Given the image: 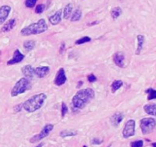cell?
Returning a JSON list of instances; mask_svg holds the SVG:
<instances>
[{
  "mask_svg": "<svg viewBox=\"0 0 156 147\" xmlns=\"http://www.w3.org/2000/svg\"><path fill=\"white\" fill-rule=\"evenodd\" d=\"M21 70H22V74L24 75V77L28 79L32 78L35 75L34 68L31 65H25Z\"/></svg>",
  "mask_w": 156,
  "mask_h": 147,
  "instance_id": "obj_14",
  "label": "cell"
},
{
  "mask_svg": "<svg viewBox=\"0 0 156 147\" xmlns=\"http://www.w3.org/2000/svg\"><path fill=\"white\" fill-rule=\"evenodd\" d=\"M10 11H11V8L9 6L5 5L0 8V25L3 24L7 20Z\"/></svg>",
  "mask_w": 156,
  "mask_h": 147,
  "instance_id": "obj_10",
  "label": "cell"
},
{
  "mask_svg": "<svg viewBox=\"0 0 156 147\" xmlns=\"http://www.w3.org/2000/svg\"><path fill=\"white\" fill-rule=\"evenodd\" d=\"M34 72H35V75L39 77V78H43L45 77L49 72H50V67L48 66H40V67H37L34 69Z\"/></svg>",
  "mask_w": 156,
  "mask_h": 147,
  "instance_id": "obj_12",
  "label": "cell"
},
{
  "mask_svg": "<svg viewBox=\"0 0 156 147\" xmlns=\"http://www.w3.org/2000/svg\"><path fill=\"white\" fill-rule=\"evenodd\" d=\"M143 146V141H134L130 143V147H142Z\"/></svg>",
  "mask_w": 156,
  "mask_h": 147,
  "instance_id": "obj_28",
  "label": "cell"
},
{
  "mask_svg": "<svg viewBox=\"0 0 156 147\" xmlns=\"http://www.w3.org/2000/svg\"><path fill=\"white\" fill-rule=\"evenodd\" d=\"M43 144H44V143H42V142H41V143H39V144H38L37 146H35V147H42V146H43Z\"/></svg>",
  "mask_w": 156,
  "mask_h": 147,
  "instance_id": "obj_36",
  "label": "cell"
},
{
  "mask_svg": "<svg viewBox=\"0 0 156 147\" xmlns=\"http://www.w3.org/2000/svg\"><path fill=\"white\" fill-rule=\"evenodd\" d=\"M111 17L113 20H117L121 14H122V9L119 8V7H117V8H114L112 10H111Z\"/></svg>",
  "mask_w": 156,
  "mask_h": 147,
  "instance_id": "obj_23",
  "label": "cell"
},
{
  "mask_svg": "<svg viewBox=\"0 0 156 147\" xmlns=\"http://www.w3.org/2000/svg\"><path fill=\"white\" fill-rule=\"evenodd\" d=\"M84 147H87V145H84Z\"/></svg>",
  "mask_w": 156,
  "mask_h": 147,
  "instance_id": "obj_38",
  "label": "cell"
},
{
  "mask_svg": "<svg viewBox=\"0 0 156 147\" xmlns=\"http://www.w3.org/2000/svg\"><path fill=\"white\" fill-rule=\"evenodd\" d=\"M140 126L143 134H149L155 129L156 120L152 118H144L140 120Z\"/></svg>",
  "mask_w": 156,
  "mask_h": 147,
  "instance_id": "obj_5",
  "label": "cell"
},
{
  "mask_svg": "<svg viewBox=\"0 0 156 147\" xmlns=\"http://www.w3.org/2000/svg\"><path fill=\"white\" fill-rule=\"evenodd\" d=\"M123 86V82L121 80H115L111 84V91L112 93H116L117 90H119Z\"/></svg>",
  "mask_w": 156,
  "mask_h": 147,
  "instance_id": "obj_22",
  "label": "cell"
},
{
  "mask_svg": "<svg viewBox=\"0 0 156 147\" xmlns=\"http://www.w3.org/2000/svg\"><path fill=\"white\" fill-rule=\"evenodd\" d=\"M67 112H68V108H67L66 104L64 102H62V117L63 118L66 115Z\"/></svg>",
  "mask_w": 156,
  "mask_h": 147,
  "instance_id": "obj_30",
  "label": "cell"
},
{
  "mask_svg": "<svg viewBox=\"0 0 156 147\" xmlns=\"http://www.w3.org/2000/svg\"><path fill=\"white\" fill-rule=\"evenodd\" d=\"M44 9H45V6H44L43 4H40V5H38V6L36 7L35 12H36L37 14H41V13L44 11Z\"/></svg>",
  "mask_w": 156,
  "mask_h": 147,
  "instance_id": "obj_29",
  "label": "cell"
},
{
  "mask_svg": "<svg viewBox=\"0 0 156 147\" xmlns=\"http://www.w3.org/2000/svg\"><path fill=\"white\" fill-rule=\"evenodd\" d=\"M24 48L26 49V51L30 52L31 51L34 47H35V41H26L23 44Z\"/></svg>",
  "mask_w": 156,
  "mask_h": 147,
  "instance_id": "obj_25",
  "label": "cell"
},
{
  "mask_svg": "<svg viewBox=\"0 0 156 147\" xmlns=\"http://www.w3.org/2000/svg\"><path fill=\"white\" fill-rule=\"evenodd\" d=\"M46 99H47V96L45 93H40V94L34 95L22 104V109H24L27 112H30V113L35 112L43 106Z\"/></svg>",
  "mask_w": 156,
  "mask_h": 147,
  "instance_id": "obj_2",
  "label": "cell"
},
{
  "mask_svg": "<svg viewBox=\"0 0 156 147\" xmlns=\"http://www.w3.org/2000/svg\"><path fill=\"white\" fill-rule=\"evenodd\" d=\"M21 109H22V104H19V105L14 107V111L15 112H20Z\"/></svg>",
  "mask_w": 156,
  "mask_h": 147,
  "instance_id": "obj_33",
  "label": "cell"
},
{
  "mask_svg": "<svg viewBox=\"0 0 156 147\" xmlns=\"http://www.w3.org/2000/svg\"><path fill=\"white\" fill-rule=\"evenodd\" d=\"M67 81V77L65 75V71L63 68H60L56 74V77H55V80H54V84L58 87L62 86L63 84H65Z\"/></svg>",
  "mask_w": 156,
  "mask_h": 147,
  "instance_id": "obj_8",
  "label": "cell"
},
{
  "mask_svg": "<svg viewBox=\"0 0 156 147\" xmlns=\"http://www.w3.org/2000/svg\"><path fill=\"white\" fill-rule=\"evenodd\" d=\"M25 58V55L23 53L20 52V51L19 49H17L15 52H14V54H13V57L8 62V64L9 65H12V64H16V63H19L20 62H22Z\"/></svg>",
  "mask_w": 156,
  "mask_h": 147,
  "instance_id": "obj_9",
  "label": "cell"
},
{
  "mask_svg": "<svg viewBox=\"0 0 156 147\" xmlns=\"http://www.w3.org/2000/svg\"><path fill=\"white\" fill-rule=\"evenodd\" d=\"M77 135V131H72V130H64L60 132V136L62 138H65V137H71V136H75Z\"/></svg>",
  "mask_w": 156,
  "mask_h": 147,
  "instance_id": "obj_21",
  "label": "cell"
},
{
  "mask_svg": "<svg viewBox=\"0 0 156 147\" xmlns=\"http://www.w3.org/2000/svg\"><path fill=\"white\" fill-rule=\"evenodd\" d=\"M95 98V91L92 88H86L78 91L72 99V104L74 109H84Z\"/></svg>",
  "mask_w": 156,
  "mask_h": 147,
  "instance_id": "obj_1",
  "label": "cell"
},
{
  "mask_svg": "<svg viewBox=\"0 0 156 147\" xmlns=\"http://www.w3.org/2000/svg\"><path fill=\"white\" fill-rule=\"evenodd\" d=\"M16 25V20L14 19H11L9 20L6 24H4V26L2 27L1 29V31L2 32H8V31H10Z\"/></svg>",
  "mask_w": 156,
  "mask_h": 147,
  "instance_id": "obj_17",
  "label": "cell"
},
{
  "mask_svg": "<svg viewBox=\"0 0 156 147\" xmlns=\"http://www.w3.org/2000/svg\"><path fill=\"white\" fill-rule=\"evenodd\" d=\"M87 80L90 82V83H93V82H96L97 81V77L95 75H93V74H91V75H89L87 77Z\"/></svg>",
  "mask_w": 156,
  "mask_h": 147,
  "instance_id": "obj_31",
  "label": "cell"
},
{
  "mask_svg": "<svg viewBox=\"0 0 156 147\" xmlns=\"http://www.w3.org/2000/svg\"><path fill=\"white\" fill-rule=\"evenodd\" d=\"M151 146H152V147H156V142H153V143H151Z\"/></svg>",
  "mask_w": 156,
  "mask_h": 147,
  "instance_id": "obj_37",
  "label": "cell"
},
{
  "mask_svg": "<svg viewBox=\"0 0 156 147\" xmlns=\"http://www.w3.org/2000/svg\"><path fill=\"white\" fill-rule=\"evenodd\" d=\"M146 93L148 94V100H152L156 99V90L153 88H148L146 90Z\"/></svg>",
  "mask_w": 156,
  "mask_h": 147,
  "instance_id": "obj_24",
  "label": "cell"
},
{
  "mask_svg": "<svg viewBox=\"0 0 156 147\" xmlns=\"http://www.w3.org/2000/svg\"><path fill=\"white\" fill-rule=\"evenodd\" d=\"M73 12V5L72 4H68L67 6H65L64 9H63V19L64 20H68L70 18V16L72 15Z\"/></svg>",
  "mask_w": 156,
  "mask_h": 147,
  "instance_id": "obj_20",
  "label": "cell"
},
{
  "mask_svg": "<svg viewBox=\"0 0 156 147\" xmlns=\"http://www.w3.org/2000/svg\"><path fill=\"white\" fill-rule=\"evenodd\" d=\"M63 48H64V43H62V48H61V51H60L61 52H62V51H63Z\"/></svg>",
  "mask_w": 156,
  "mask_h": 147,
  "instance_id": "obj_35",
  "label": "cell"
},
{
  "mask_svg": "<svg viewBox=\"0 0 156 147\" xmlns=\"http://www.w3.org/2000/svg\"><path fill=\"white\" fill-rule=\"evenodd\" d=\"M144 41H145V38H144L143 35L140 34V35L137 36V43H138V45H137V49H136V52H135L136 55H139L140 53V52H141V50L143 48Z\"/></svg>",
  "mask_w": 156,
  "mask_h": 147,
  "instance_id": "obj_16",
  "label": "cell"
},
{
  "mask_svg": "<svg viewBox=\"0 0 156 147\" xmlns=\"http://www.w3.org/2000/svg\"><path fill=\"white\" fill-rule=\"evenodd\" d=\"M82 18V11L79 9H75L73 14H72V17H71V21L72 22H75V21H78V20H80Z\"/></svg>",
  "mask_w": 156,
  "mask_h": 147,
  "instance_id": "obj_19",
  "label": "cell"
},
{
  "mask_svg": "<svg viewBox=\"0 0 156 147\" xmlns=\"http://www.w3.org/2000/svg\"><path fill=\"white\" fill-rule=\"evenodd\" d=\"M135 134V120H129L123 129L122 135L124 138H129Z\"/></svg>",
  "mask_w": 156,
  "mask_h": 147,
  "instance_id": "obj_7",
  "label": "cell"
},
{
  "mask_svg": "<svg viewBox=\"0 0 156 147\" xmlns=\"http://www.w3.org/2000/svg\"><path fill=\"white\" fill-rule=\"evenodd\" d=\"M48 30V25L46 21L41 19L38 22L32 23L26 28L22 29L20 33L23 36H30V35H36V34H41L42 32H45Z\"/></svg>",
  "mask_w": 156,
  "mask_h": 147,
  "instance_id": "obj_3",
  "label": "cell"
},
{
  "mask_svg": "<svg viewBox=\"0 0 156 147\" xmlns=\"http://www.w3.org/2000/svg\"><path fill=\"white\" fill-rule=\"evenodd\" d=\"M53 128H54L53 124H50V123L46 124V125L42 128V130L41 131V132H40L39 134L34 135L33 137L30 138V142L31 143H35V142H40L41 140H42V139H44L45 137H47V136L51 133V131L53 130Z\"/></svg>",
  "mask_w": 156,
  "mask_h": 147,
  "instance_id": "obj_6",
  "label": "cell"
},
{
  "mask_svg": "<svg viewBox=\"0 0 156 147\" xmlns=\"http://www.w3.org/2000/svg\"><path fill=\"white\" fill-rule=\"evenodd\" d=\"M30 88H31V84H30V79L26 77L20 78L11 90V97H17Z\"/></svg>",
  "mask_w": 156,
  "mask_h": 147,
  "instance_id": "obj_4",
  "label": "cell"
},
{
  "mask_svg": "<svg viewBox=\"0 0 156 147\" xmlns=\"http://www.w3.org/2000/svg\"><path fill=\"white\" fill-rule=\"evenodd\" d=\"M123 119H124V114L121 113V112H117L114 115H112V117L110 119V121L115 127H117V126H119L120 124V122L122 121Z\"/></svg>",
  "mask_w": 156,
  "mask_h": 147,
  "instance_id": "obj_15",
  "label": "cell"
},
{
  "mask_svg": "<svg viewBox=\"0 0 156 147\" xmlns=\"http://www.w3.org/2000/svg\"><path fill=\"white\" fill-rule=\"evenodd\" d=\"M113 61L115 64L119 67H124L125 66V56L122 52H116L113 55Z\"/></svg>",
  "mask_w": 156,
  "mask_h": 147,
  "instance_id": "obj_11",
  "label": "cell"
},
{
  "mask_svg": "<svg viewBox=\"0 0 156 147\" xmlns=\"http://www.w3.org/2000/svg\"><path fill=\"white\" fill-rule=\"evenodd\" d=\"M90 41H91V38H90V37L85 36V37H83V38H81V39H79V40H77V41H75V44L80 45V44H84V43L89 42Z\"/></svg>",
  "mask_w": 156,
  "mask_h": 147,
  "instance_id": "obj_26",
  "label": "cell"
},
{
  "mask_svg": "<svg viewBox=\"0 0 156 147\" xmlns=\"http://www.w3.org/2000/svg\"><path fill=\"white\" fill-rule=\"evenodd\" d=\"M144 111L149 114V115H152V116H156V104L152 103V104H147L144 106Z\"/></svg>",
  "mask_w": 156,
  "mask_h": 147,
  "instance_id": "obj_18",
  "label": "cell"
},
{
  "mask_svg": "<svg viewBox=\"0 0 156 147\" xmlns=\"http://www.w3.org/2000/svg\"><path fill=\"white\" fill-rule=\"evenodd\" d=\"M83 85V81H79L77 84V88H81V86Z\"/></svg>",
  "mask_w": 156,
  "mask_h": 147,
  "instance_id": "obj_34",
  "label": "cell"
},
{
  "mask_svg": "<svg viewBox=\"0 0 156 147\" xmlns=\"http://www.w3.org/2000/svg\"><path fill=\"white\" fill-rule=\"evenodd\" d=\"M62 10L60 9V10H57L52 16H51L49 18V20L51 22V24L52 25H57L61 22L62 20Z\"/></svg>",
  "mask_w": 156,
  "mask_h": 147,
  "instance_id": "obj_13",
  "label": "cell"
},
{
  "mask_svg": "<svg viewBox=\"0 0 156 147\" xmlns=\"http://www.w3.org/2000/svg\"><path fill=\"white\" fill-rule=\"evenodd\" d=\"M38 0H26L25 1V6L29 9H32L35 7L36 3H37Z\"/></svg>",
  "mask_w": 156,
  "mask_h": 147,
  "instance_id": "obj_27",
  "label": "cell"
},
{
  "mask_svg": "<svg viewBox=\"0 0 156 147\" xmlns=\"http://www.w3.org/2000/svg\"><path fill=\"white\" fill-rule=\"evenodd\" d=\"M91 142H92V144H101L103 142V140H99L98 138H94Z\"/></svg>",
  "mask_w": 156,
  "mask_h": 147,
  "instance_id": "obj_32",
  "label": "cell"
}]
</instances>
